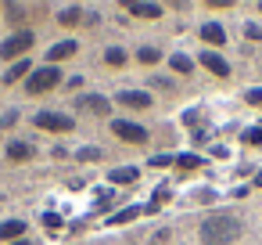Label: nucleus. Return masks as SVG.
<instances>
[{"label": "nucleus", "mask_w": 262, "mask_h": 245, "mask_svg": "<svg viewBox=\"0 0 262 245\" xmlns=\"http://www.w3.org/2000/svg\"><path fill=\"white\" fill-rule=\"evenodd\" d=\"M237 234H241V220H237V216H226V213L208 216V220L201 223V241H205V245H230Z\"/></svg>", "instance_id": "f257e3e1"}, {"label": "nucleus", "mask_w": 262, "mask_h": 245, "mask_svg": "<svg viewBox=\"0 0 262 245\" xmlns=\"http://www.w3.org/2000/svg\"><path fill=\"white\" fill-rule=\"evenodd\" d=\"M61 83V72L54 69V65H43V69H36L33 76H29V94H47V90H54Z\"/></svg>", "instance_id": "f03ea898"}, {"label": "nucleus", "mask_w": 262, "mask_h": 245, "mask_svg": "<svg viewBox=\"0 0 262 245\" xmlns=\"http://www.w3.org/2000/svg\"><path fill=\"white\" fill-rule=\"evenodd\" d=\"M33 47V33H15V36H8L4 40V47H0V58H22L26 51Z\"/></svg>", "instance_id": "7ed1b4c3"}, {"label": "nucleus", "mask_w": 262, "mask_h": 245, "mask_svg": "<svg viewBox=\"0 0 262 245\" xmlns=\"http://www.w3.org/2000/svg\"><path fill=\"white\" fill-rule=\"evenodd\" d=\"M36 126H40V130H58V134H65V130H72L76 123H72V116H61V112H40V116H36Z\"/></svg>", "instance_id": "20e7f679"}, {"label": "nucleus", "mask_w": 262, "mask_h": 245, "mask_svg": "<svg viewBox=\"0 0 262 245\" xmlns=\"http://www.w3.org/2000/svg\"><path fill=\"white\" fill-rule=\"evenodd\" d=\"M112 130L122 137V141H129V144H144L147 141V130L140 126V123H126V119H115L112 123Z\"/></svg>", "instance_id": "39448f33"}, {"label": "nucleus", "mask_w": 262, "mask_h": 245, "mask_svg": "<svg viewBox=\"0 0 262 245\" xmlns=\"http://www.w3.org/2000/svg\"><path fill=\"white\" fill-rule=\"evenodd\" d=\"M119 105H126V108H147L151 105V94H144V90H122L119 94Z\"/></svg>", "instance_id": "423d86ee"}, {"label": "nucleus", "mask_w": 262, "mask_h": 245, "mask_svg": "<svg viewBox=\"0 0 262 245\" xmlns=\"http://www.w3.org/2000/svg\"><path fill=\"white\" fill-rule=\"evenodd\" d=\"M22 234H26L22 220H4V223H0V241H18Z\"/></svg>", "instance_id": "0eeeda50"}, {"label": "nucleus", "mask_w": 262, "mask_h": 245, "mask_svg": "<svg viewBox=\"0 0 262 245\" xmlns=\"http://www.w3.org/2000/svg\"><path fill=\"white\" fill-rule=\"evenodd\" d=\"M201 65H205L208 72H215V76H230V65H226L219 54H212V51H205V54H201Z\"/></svg>", "instance_id": "6e6552de"}, {"label": "nucleus", "mask_w": 262, "mask_h": 245, "mask_svg": "<svg viewBox=\"0 0 262 245\" xmlns=\"http://www.w3.org/2000/svg\"><path fill=\"white\" fill-rule=\"evenodd\" d=\"M126 8H129V15H137V18H158V15H162L158 4H140V0H133V4H126Z\"/></svg>", "instance_id": "1a4fd4ad"}, {"label": "nucleus", "mask_w": 262, "mask_h": 245, "mask_svg": "<svg viewBox=\"0 0 262 245\" xmlns=\"http://www.w3.org/2000/svg\"><path fill=\"white\" fill-rule=\"evenodd\" d=\"M79 105H83L86 112H94V116H108V101H104L101 94H86V98H83Z\"/></svg>", "instance_id": "9d476101"}, {"label": "nucleus", "mask_w": 262, "mask_h": 245, "mask_svg": "<svg viewBox=\"0 0 262 245\" xmlns=\"http://www.w3.org/2000/svg\"><path fill=\"white\" fill-rule=\"evenodd\" d=\"M201 40H208L212 47H219V44L226 40V33H223V26H219V22H208V26L201 29Z\"/></svg>", "instance_id": "9b49d317"}, {"label": "nucleus", "mask_w": 262, "mask_h": 245, "mask_svg": "<svg viewBox=\"0 0 262 245\" xmlns=\"http://www.w3.org/2000/svg\"><path fill=\"white\" fill-rule=\"evenodd\" d=\"M8 159H15V162L33 159V144H26V141H11V144H8Z\"/></svg>", "instance_id": "f8f14e48"}, {"label": "nucleus", "mask_w": 262, "mask_h": 245, "mask_svg": "<svg viewBox=\"0 0 262 245\" xmlns=\"http://www.w3.org/2000/svg\"><path fill=\"white\" fill-rule=\"evenodd\" d=\"M76 47H79V44H72V40H65V44H54V47H51V62L72 58V54H76Z\"/></svg>", "instance_id": "ddd939ff"}, {"label": "nucleus", "mask_w": 262, "mask_h": 245, "mask_svg": "<svg viewBox=\"0 0 262 245\" xmlns=\"http://www.w3.org/2000/svg\"><path fill=\"white\" fill-rule=\"evenodd\" d=\"M108 177H112V184H133L137 180V169L133 166H122V169H112Z\"/></svg>", "instance_id": "4468645a"}, {"label": "nucleus", "mask_w": 262, "mask_h": 245, "mask_svg": "<svg viewBox=\"0 0 262 245\" xmlns=\"http://www.w3.org/2000/svg\"><path fill=\"white\" fill-rule=\"evenodd\" d=\"M26 72H29V62L22 58V62H15V65H11V69L4 72V83H15V80H22Z\"/></svg>", "instance_id": "2eb2a0df"}, {"label": "nucleus", "mask_w": 262, "mask_h": 245, "mask_svg": "<svg viewBox=\"0 0 262 245\" xmlns=\"http://www.w3.org/2000/svg\"><path fill=\"white\" fill-rule=\"evenodd\" d=\"M144 213V205H126V209H119L115 216H112V223H129L133 216H140Z\"/></svg>", "instance_id": "dca6fc26"}, {"label": "nucleus", "mask_w": 262, "mask_h": 245, "mask_svg": "<svg viewBox=\"0 0 262 245\" xmlns=\"http://www.w3.org/2000/svg\"><path fill=\"white\" fill-rule=\"evenodd\" d=\"M169 65H172V72H183V76H187V72H190V65H194V62H190V58H187V54H172V62H169Z\"/></svg>", "instance_id": "f3484780"}, {"label": "nucleus", "mask_w": 262, "mask_h": 245, "mask_svg": "<svg viewBox=\"0 0 262 245\" xmlns=\"http://www.w3.org/2000/svg\"><path fill=\"white\" fill-rule=\"evenodd\" d=\"M58 22H61V26H76V22H79V8H65V11L58 15Z\"/></svg>", "instance_id": "a211bd4d"}, {"label": "nucleus", "mask_w": 262, "mask_h": 245, "mask_svg": "<svg viewBox=\"0 0 262 245\" xmlns=\"http://www.w3.org/2000/svg\"><path fill=\"white\" fill-rule=\"evenodd\" d=\"M137 58H140L144 65H155V62H158L162 54H158V47H140V54H137Z\"/></svg>", "instance_id": "6ab92c4d"}, {"label": "nucleus", "mask_w": 262, "mask_h": 245, "mask_svg": "<svg viewBox=\"0 0 262 245\" xmlns=\"http://www.w3.org/2000/svg\"><path fill=\"white\" fill-rule=\"evenodd\" d=\"M104 58H108V65H122V62H126V54H122V47H112V51H108Z\"/></svg>", "instance_id": "aec40b11"}, {"label": "nucleus", "mask_w": 262, "mask_h": 245, "mask_svg": "<svg viewBox=\"0 0 262 245\" xmlns=\"http://www.w3.org/2000/svg\"><path fill=\"white\" fill-rule=\"evenodd\" d=\"M176 162H180L183 169H194V166H201V159H198V155H176Z\"/></svg>", "instance_id": "412c9836"}, {"label": "nucleus", "mask_w": 262, "mask_h": 245, "mask_svg": "<svg viewBox=\"0 0 262 245\" xmlns=\"http://www.w3.org/2000/svg\"><path fill=\"white\" fill-rule=\"evenodd\" d=\"M244 141H248V144H262V130H258V126H255V130H248V134H244Z\"/></svg>", "instance_id": "4be33fe9"}, {"label": "nucleus", "mask_w": 262, "mask_h": 245, "mask_svg": "<svg viewBox=\"0 0 262 245\" xmlns=\"http://www.w3.org/2000/svg\"><path fill=\"white\" fill-rule=\"evenodd\" d=\"M43 223H47L51 231H58V223H61V220H58V213H47V216H43Z\"/></svg>", "instance_id": "5701e85b"}, {"label": "nucleus", "mask_w": 262, "mask_h": 245, "mask_svg": "<svg viewBox=\"0 0 262 245\" xmlns=\"http://www.w3.org/2000/svg\"><path fill=\"white\" fill-rule=\"evenodd\" d=\"M248 101H251L255 108H262V90H248Z\"/></svg>", "instance_id": "b1692460"}, {"label": "nucleus", "mask_w": 262, "mask_h": 245, "mask_svg": "<svg viewBox=\"0 0 262 245\" xmlns=\"http://www.w3.org/2000/svg\"><path fill=\"white\" fill-rule=\"evenodd\" d=\"M97 155H101L97 148H86V152H79V159H83V162H90V159H97Z\"/></svg>", "instance_id": "393cba45"}, {"label": "nucleus", "mask_w": 262, "mask_h": 245, "mask_svg": "<svg viewBox=\"0 0 262 245\" xmlns=\"http://www.w3.org/2000/svg\"><path fill=\"white\" fill-rule=\"evenodd\" d=\"M169 162H176V159H169V155H158V159H151V166H169Z\"/></svg>", "instance_id": "a878e982"}, {"label": "nucleus", "mask_w": 262, "mask_h": 245, "mask_svg": "<svg viewBox=\"0 0 262 245\" xmlns=\"http://www.w3.org/2000/svg\"><path fill=\"white\" fill-rule=\"evenodd\" d=\"M255 184H258V187H262V169H258V177H255Z\"/></svg>", "instance_id": "bb28decb"}, {"label": "nucleus", "mask_w": 262, "mask_h": 245, "mask_svg": "<svg viewBox=\"0 0 262 245\" xmlns=\"http://www.w3.org/2000/svg\"><path fill=\"white\" fill-rule=\"evenodd\" d=\"M11 245H29V241H22V238H18V241H11Z\"/></svg>", "instance_id": "cd10ccee"}, {"label": "nucleus", "mask_w": 262, "mask_h": 245, "mask_svg": "<svg viewBox=\"0 0 262 245\" xmlns=\"http://www.w3.org/2000/svg\"><path fill=\"white\" fill-rule=\"evenodd\" d=\"M258 8H262V4H258Z\"/></svg>", "instance_id": "c85d7f7f"}]
</instances>
